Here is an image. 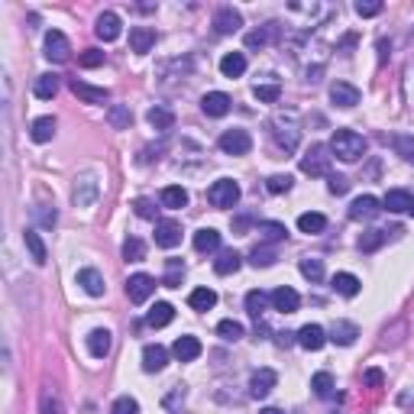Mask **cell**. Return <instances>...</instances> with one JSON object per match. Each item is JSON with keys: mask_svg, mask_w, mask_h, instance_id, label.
<instances>
[{"mask_svg": "<svg viewBox=\"0 0 414 414\" xmlns=\"http://www.w3.org/2000/svg\"><path fill=\"white\" fill-rule=\"evenodd\" d=\"M330 152H334L340 162H356L363 152H366V139L356 133V130H337L334 139H330Z\"/></svg>", "mask_w": 414, "mask_h": 414, "instance_id": "obj_1", "label": "cell"}, {"mask_svg": "<svg viewBox=\"0 0 414 414\" xmlns=\"http://www.w3.org/2000/svg\"><path fill=\"white\" fill-rule=\"evenodd\" d=\"M97 194H101V182H97V172H81L72 182V201L75 207H94Z\"/></svg>", "mask_w": 414, "mask_h": 414, "instance_id": "obj_2", "label": "cell"}, {"mask_svg": "<svg viewBox=\"0 0 414 414\" xmlns=\"http://www.w3.org/2000/svg\"><path fill=\"white\" fill-rule=\"evenodd\" d=\"M207 201L214 207H220V211H227V207H233L239 201V184L233 182V178H217V182L207 188Z\"/></svg>", "mask_w": 414, "mask_h": 414, "instance_id": "obj_3", "label": "cell"}, {"mask_svg": "<svg viewBox=\"0 0 414 414\" xmlns=\"http://www.w3.org/2000/svg\"><path fill=\"white\" fill-rule=\"evenodd\" d=\"M330 146H310L308 152L301 156V172L304 175H327L330 172Z\"/></svg>", "mask_w": 414, "mask_h": 414, "instance_id": "obj_4", "label": "cell"}, {"mask_svg": "<svg viewBox=\"0 0 414 414\" xmlns=\"http://www.w3.org/2000/svg\"><path fill=\"white\" fill-rule=\"evenodd\" d=\"M272 127H275V130H272V133H275V143H279L282 149H285V152H295L298 149V143H301V130L295 127V120H291V117H288V120L279 117Z\"/></svg>", "mask_w": 414, "mask_h": 414, "instance_id": "obj_5", "label": "cell"}, {"mask_svg": "<svg viewBox=\"0 0 414 414\" xmlns=\"http://www.w3.org/2000/svg\"><path fill=\"white\" fill-rule=\"evenodd\" d=\"M152 291H156V279H152V275H146V272H136V275H130V282H127V298H130L133 304L149 301Z\"/></svg>", "mask_w": 414, "mask_h": 414, "instance_id": "obj_6", "label": "cell"}, {"mask_svg": "<svg viewBox=\"0 0 414 414\" xmlns=\"http://www.w3.org/2000/svg\"><path fill=\"white\" fill-rule=\"evenodd\" d=\"M217 146H220L227 156H246V152L253 149V136H249L246 130H227Z\"/></svg>", "mask_w": 414, "mask_h": 414, "instance_id": "obj_7", "label": "cell"}, {"mask_svg": "<svg viewBox=\"0 0 414 414\" xmlns=\"http://www.w3.org/2000/svg\"><path fill=\"white\" fill-rule=\"evenodd\" d=\"M68 56H72V46L65 39V32H58V30L46 32V58L49 62L62 65V62H68Z\"/></svg>", "mask_w": 414, "mask_h": 414, "instance_id": "obj_8", "label": "cell"}, {"mask_svg": "<svg viewBox=\"0 0 414 414\" xmlns=\"http://www.w3.org/2000/svg\"><path fill=\"white\" fill-rule=\"evenodd\" d=\"M330 101H334L337 107H343V111H350V107L359 104V88L350 84V81H334V84H330Z\"/></svg>", "mask_w": 414, "mask_h": 414, "instance_id": "obj_9", "label": "cell"}, {"mask_svg": "<svg viewBox=\"0 0 414 414\" xmlns=\"http://www.w3.org/2000/svg\"><path fill=\"white\" fill-rule=\"evenodd\" d=\"M120 30H123V23H120V16L113 13V10H104V13L97 16V26H94L97 39L113 42V39H120Z\"/></svg>", "mask_w": 414, "mask_h": 414, "instance_id": "obj_10", "label": "cell"}, {"mask_svg": "<svg viewBox=\"0 0 414 414\" xmlns=\"http://www.w3.org/2000/svg\"><path fill=\"white\" fill-rule=\"evenodd\" d=\"M275 382H279L275 369H256L253 379H249V395H253V399H265V395L275 389Z\"/></svg>", "mask_w": 414, "mask_h": 414, "instance_id": "obj_11", "label": "cell"}, {"mask_svg": "<svg viewBox=\"0 0 414 414\" xmlns=\"http://www.w3.org/2000/svg\"><path fill=\"white\" fill-rule=\"evenodd\" d=\"M239 26H243V13L233 7H220L214 13V30L220 32V36H230V32H239Z\"/></svg>", "mask_w": 414, "mask_h": 414, "instance_id": "obj_12", "label": "cell"}, {"mask_svg": "<svg viewBox=\"0 0 414 414\" xmlns=\"http://www.w3.org/2000/svg\"><path fill=\"white\" fill-rule=\"evenodd\" d=\"M68 88H72V94L78 97V101H84V104H107V88H94V84H88V81H78V78H72L68 81Z\"/></svg>", "mask_w": 414, "mask_h": 414, "instance_id": "obj_13", "label": "cell"}, {"mask_svg": "<svg viewBox=\"0 0 414 414\" xmlns=\"http://www.w3.org/2000/svg\"><path fill=\"white\" fill-rule=\"evenodd\" d=\"M156 243L162 249H175L182 243V223L175 220H159L156 223Z\"/></svg>", "mask_w": 414, "mask_h": 414, "instance_id": "obj_14", "label": "cell"}, {"mask_svg": "<svg viewBox=\"0 0 414 414\" xmlns=\"http://www.w3.org/2000/svg\"><path fill=\"white\" fill-rule=\"evenodd\" d=\"M379 204H382V201L372 198V194H359V198L350 204V220H372V217L382 211Z\"/></svg>", "mask_w": 414, "mask_h": 414, "instance_id": "obj_15", "label": "cell"}, {"mask_svg": "<svg viewBox=\"0 0 414 414\" xmlns=\"http://www.w3.org/2000/svg\"><path fill=\"white\" fill-rule=\"evenodd\" d=\"M201 340L198 337H178L175 343H172V356L178 359V363H194V359L201 356Z\"/></svg>", "mask_w": 414, "mask_h": 414, "instance_id": "obj_16", "label": "cell"}, {"mask_svg": "<svg viewBox=\"0 0 414 414\" xmlns=\"http://www.w3.org/2000/svg\"><path fill=\"white\" fill-rule=\"evenodd\" d=\"M324 343H327V330L320 324H304L301 330H298V346H304V350L318 353Z\"/></svg>", "mask_w": 414, "mask_h": 414, "instance_id": "obj_17", "label": "cell"}, {"mask_svg": "<svg viewBox=\"0 0 414 414\" xmlns=\"http://www.w3.org/2000/svg\"><path fill=\"white\" fill-rule=\"evenodd\" d=\"M230 94H223V91H211V94L201 97V111L207 113V117H223V113L230 111Z\"/></svg>", "mask_w": 414, "mask_h": 414, "instance_id": "obj_18", "label": "cell"}, {"mask_svg": "<svg viewBox=\"0 0 414 414\" xmlns=\"http://www.w3.org/2000/svg\"><path fill=\"white\" fill-rule=\"evenodd\" d=\"M269 298H272V304H275V310H282V314H295L298 304H301L298 291H295V288H288V285L275 288V291H272Z\"/></svg>", "mask_w": 414, "mask_h": 414, "instance_id": "obj_19", "label": "cell"}, {"mask_svg": "<svg viewBox=\"0 0 414 414\" xmlns=\"http://www.w3.org/2000/svg\"><path fill=\"white\" fill-rule=\"evenodd\" d=\"M168 366V350L159 346V343H149L143 350V369L146 372H162Z\"/></svg>", "mask_w": 414, "mask_h": 414, "instance_id": "obj_20", "label": "cell"}, {"mask_svg": "<svg viewBox=\"0 0 414 414\" xmlns=\"http://www.w3.org/2000/svg\"><path fill=\"white\" fill-rule=\"evenodd\" d=\"M152 46H156V30H149V26H133L130 30V49L136 56H146Z\"/></svg>", "mask_w": 414, "mask_h": 414, "instance_id": "obj_21", "label": "cell"}, {"mask_svg": "<svg viewBox=\"0 0 414 414\" xmlns=\"http://www.w3.org/2000/svg\"><path fill=\"white\" fill-rule=\"evenodd\" d=\"M75 282H78V285L84 288V291H88L91 298H101L104 291H107V285H104V275H101L97 269H81V272H78V279H75Z\"/></svg>", "mask_w": 414, "mask_h": 414, "instance_id": "obj_22", "label": "cell"}, {"mask_svg": "<svg viewBox=\"0 0 414 414\" xmlns=\"http://www.w3.org/2000/svg\"><path fill=\"white\" fill-rule=\"evenodd\" d=\"M356 337H359V327L353 324V320H337V324L330 327V337H327V340L340 343V346H353Z\"/></svg>", "mask_w": 414, "mask_h": 414, "instance_id": "obj_23", "label": "cell"}, {"mask_svg": "<svg viewBox=\"0 0 414 414\" xmlns=\"http://www.w3.org/2000/svg\"><path fill=\"white\" fill-rule=\"evenodd\" d=\"M172 318H175V308H172L168 301H156V304L149 308V314H146V324L159 330V327H168V324H172Z\"/></svg>", "mask_w": 414, "mask_h": 414, "instance_id": "obj_24", "label": "cell"}, {"mask_svg": "<svg viewBox=\"0 0 414 414\" xmlns=\"http://www.w3.org/2000/svg\"><path fill=\"white\" fill-rule=\"evenodd\" d=\"M88 353L94 359H104L107 353H111V330H104V327H97V330H91L88 334Z\"/></svg>", "mask_w": 414, "mask_h": 414, "instance_id": "obj_25", "label": "cell"}, {"mask_svg": "<svg viewBox=\"0 0 414 414\" xmlns=\"http://www.w3.org/2000/svg\"><path fill=\"white\" fill-rule=\"evenodd\" d=\"M146 120H149L152 130H159V133H168V130L175 127V113L168 111V107H149V113H146Z\"/></svg>", "mask_w": 414, "mask_h": 414, "instance_id": "obj_26", "label": "cell"}, {"mask_svg": "<svg viewBox=\"0 0 414 414\" xmlns=\"http://www.w3.org/2000/svg\"><path fill=\"white\" fill-rule=\"evenodd\" d=\"M330 285H334L337 295H343V298H356V295H359V285H363V282H359L356 275H353V272H337Z\"/></svg>", "mask_w": 414, "mask_h": 414, "instance_id": "obj_27", "label": "cell"}, {"mask_svg": "<svg viewBox=\"0 0 414 414\" xmlns=\"http://www.w3.org/2000/svg\"><path fill=\"white\" fill-rule=\"evenodd\" d=\"M58 75H52V72H46V75H39L36 78V84H32V94L39 97V101H52V97L58 94Z\"/></svg>", "mask_w": 414, "mask_h": 414, "instance_id": "obj_28", "label": "cell"}, {"mask_svg": "<svg viewBox=\"0 0 414 414\" xmlns=\"http://www.w3.org/2000/svg\"><path fill=\"white\" fill-rule=\"evenodd\" d=\"M239 265H243V256H239L237 249H223V253L214 259V272H217V275H233Z\"/></svg>", "mask_w": 414, "mask_h": 414, "instance_id": "obj_29", "label": "cell"}, {"mask_svg": "<svg viewBox=\"0 0 414 414\" xmlns=\"http://www.w3.org/2000/svg\"><path fill=\"white\" fill-rule=\"evenodd\" d=\"M30 136L32 143H49L56 136V117H36L30 127Z\"/></svg>", "mask_w": 414, "mask_h": 414, "instance_id": "obj_30", "label": "cell"}, {"mask_svg": "<svg viewBox=\"0 0 414 414\" xmlns=\"http://www.w3.org/2000/svg\"><path fill=\"white\" fill-rule=\"evenodd\" d=\"M220 72H223V78H239V75L246 72V56L243 52H227L220 58Z\"/></svg>", "mask_w": 414, "mask_h": 414, "instance_id": "obj_31", "label": "cell"}, {"mask_svg": "<svg viewBox=\"0 0 414 414\" xmlns=\"http://www.w3.org/2000/svg\"><path fill=\"white\" fill-rule=\"evenodd\" d=\"M324 227H327V217L318 214V211H308V214L298 217V230L308 233V237H318V233H324Z\"/></svg>", "mask_w": 414, "mask_h": 414, "instance_id": "obj_32", "label": "cell"}, {"mask_svg": "<svg viewBox=\"0 0 414 414\" xmlns=\"http://www.w3.org/2000/svg\"><path fill=\"white\" fill-rule=\"evenodd\" d=\"M382 204L389 207L391 214H405V211H411V204H414V198L408 192H401V188H395V192H389L382 198Z\"/></svg>", "mask_w": 414, "mask_h": 414, "instance_id": "obj_33", "label": "cell"}, {"mask_svg": "<svg viewBox=\"0 0 414 414\" xmlns=\"http://www.w3.org/2000/svg\"><path fill=\"white\" fill-rule=\"evenodd\" d=\"M194 249H198V253H214V249H220V233H217L214 227L198 230L194 233Z\"/></svg>", "mask_w": 414, "mask_h": 414, "instance_id": "obj_34", "label": "cell"}, {"mask_svg": "<svg viewBox=\"0 0 414 414\" xmlns=\"http://www.w3.org/2000/svg\"><path fill=\"white\" fill-rule=\"evenodd\" d=\"M23 243H26V249H30V256L36 259L39 265H46V259H49V249H46V243H42V237L36 230H26L23 233Z\"/></svg>", "mask_w": 414, "mask_h": 414, "instance_id": "obj_35", "label": "cell"}, {"mask_svg": "<svg viewBox=\"0 0 414 414\" xmlns=\"http://www.w3.org/2000/svg\"><path fill=\"white\" fill-rule=\"evenodd\" d=\"M159 198H162V207H172V211L188 204V192H184L182 184H168V188H162Z\"/></svg>", "mask_w": 414, "mask_h": 414, "instance_id": "obj_36", "label": "cell"}, {"mask_svg": "<svg viewBox=\"0 0 414 414\" xmlns=\"http://www.w3.org/2000/svg\"><path fill=\"white\" fill-rule=\"evenodd\" d=\"M188 304H192L194 310H211L217 304V291L214 288H194L192 295H188Z\"/></svg>", "mask_w": 414, "mask_h": 414, "instance_id": "obj_37", "label": "cell"}, {"mask_svg": "<svg viewBox=\"0 0 414 414\" xmlns=\"http://www.w3.org/2000/svg\"><path fill=\"white\" fill-rule=\"evenodd\" d=\"M275 36H279V26H275V23H265L263 30L249 32V36H246V46H249V49H263V46H269Z\"/></svg>", "mask_w": 414, "mask_h": 414, "instance_id": "obj_38", "label": "cell"}, {"mask_svg": "<svg viewBox=\"0 0 414 414\" xmlns=\"http://www.w3.org/2000/svg\"><path fill=\"white\" fill-rule=\"evenodd\" d=\"M182 282H184V263H182V259H168L162 285H165V288H182Z\"/></svg>", "mask_w": 414, "mask_h": 414, "instance_id": "obj_39", "label": "cell"}, {"mask_svg": "<svg viewBox=\"0 0 414 414\" xmlns=\"http://www.w3.org/2000/svg\"><path fill=\"white\" fill-rule=\"evenodd\" d=\"M269 301H272V298L265 295V291H259V288H253V291H249V295H246V310H249V314H253L256 320H259V318H263V314H265V308H269Z\"/></svg>", "mask_w": 414, "mask_h": 414, "instance_id": "obj_40", "label": "cell"}, {"mask_svg": "<svg viewBox=\"0 0 414 414\" xmlns=\"http://www.w3.org/2000/svg\"><path fill=\"white\" fill-rule=\"evenodd\" d=\"M391 146L405 162H414V136L411 133H395L391 136Z\"/></svg>", "mask_w": 414, "mask_h": 414, "instance_id": "obj_41", "label": "cell"}, {"mask_svg": "<svg viewBox=\"0 0 414 414\" xmlns=\"http://www.w3.org/2000/svg\"><path fill=\"white\" fill-rule=\"evenodd\" d=\"M385 239H389V230H366L359 237V249H363V253H375Z\"/></svg>", "mask_w": 414, "mask_h": 414, "instance_id": "obj_42", "label": "cell"}, {"mask_svg": "<svg viewBox=\"0 0 414 414\" xmlns=\"http://www.w3.org/2000/svg\"><path fill=\"white\" fill-rule=\"evenodd\" d=\"M217 334H220V340H227V343H237L239 337L246 334V330H243V324H239V320H220V324H217Z\"/></svg>", "mask_w": 414, "mask_h": 414, "instance_id": "obj_43", "label": "cell"}, {"mask_svg": "<svg viewBox=\"0 0 414 414\" xmlns=\"http://www.w3.org/2000/svg\"><path fill=\"white\" fill-rule=\"evenodd\" d=\"M310 389H314V395H318V399H330V395H334V375H330V372H318L314 379H310Z\"/></svg>", "mask_w": 414, "mask_h": 414, "instance_id": "obj_44", "label": "cell"}, {"mask_svg": "<svg viewBox=\"0 0 414 414\" xmlns=\"http://www.w3.org/2000/svg\"><path fill=\"white\" fill-rule=\"evenodd\" d=\"M111 123H113V130H130V123H133V113H130V107H123V104H113V107H111Z\"/></svg>", "mask_w": 414, "mask_h": 414, "instance_id": "obj_45", "label": "cell"}, {"mask_svg": "<svg viewBox=\"0 0 414 414\" xmlns=\"http://www.w3.org/2000/svg\"><path fill=\"white\" fill-rule=\"evenodd\" d=\"M259 233H263L269 243H279V239H285L288 237V230H285V223H275V220H265V223H259Z\"/></svg>", "mask_w": 414, "mask_h": 414, "instance_id": "obj_46", "label": "cell"}, {"mask_svg": "<svg viewBox=\"0 0 414 414\" xmlns=\"http://www.w3.org/2000/svg\"><path fill=\"white\" fill-rule=\"evenodd\" d=\"M301 275L308 282H320L324 279V263H320V259H310V256L301 259Z\"/></svg>", "mask_w": 414, "mask_h": 414, "instance_id": "obj_47", "label": "cell"}, {"mask_svg": "<svg viewBox=\"0 0 414 414\" xmlns=\"http://www.w3.org/2000/svg\"><path fill=\"white\" fill-rule=\"evenodd\" d=\"M146 256V246H143V239L139 237H130L127 243H123V259H130V263H139Z\"/></svg>", "mask_w": 414, "mask_h": 414, "instance_id": "obj_48", "label": "cell"}, {"mask_svg": "<svg viewBox=\"0 0 414 414\" xmlns=\"http://www.w3.org/2000/svg\"><path fill=\"white\" fill-rule=\"evenodd\" d=\"M39 411L42 414H62V399H58L52 389H46L39 399Z\"/></svg>", "mask_w": 414, "mask_h": 414, "instance_id": "obj_49", "label": "cell"}, {"mask_svg": "<svg viewBox=\"0 0 414 414\" xmlns=\"http://www.w3.org/2000/svg\"><path fill=\"white\" fill-rule=\"evenodd\" d=\"M253 94H256V101H263V104H275L282 97V88L279 84H256L253 88Z\"/></svg>", "mask_w": 414, "mask_h": 414, "instance_id": "obj_50", "label": "cell"}, {"mask_svg": "<svg viewBox=\"0 0 414 414\" xmlns=\"http://www.w3.org/2000/svg\"><path fill=\"white\" fill-rule=\"evenodd\" d=\"M249 263H253L256 269H259V265H263V269H269V265L275 263V253H272V249H265V246H256L253 253H249Z\"/></svg>", "mask_w": 414, "mask_h": 414, "instance_id": "obj_51", "label": "cell"}, {"mask_svg": "<svg viewBox=\"0 0 414 414\" xmlns=\"http://www.w3.org/2000/svg\"><path fill=\"white\" fill-rule=\"evenodd\" d=\"M291 188V175H272L265 178V192L269 194H285Z\"/></svg>", "mask_w": 414, "mask_h": 414, "instance_id": "obj_52", "label": "cell"}, {"mask_svg": "<svg viewBox=\"0 0 414 414\" xmlns=\"http://www.w3.org/2000/svg\"><path fill=\"white\" fill-rule=\"evenodd\" d=\"M111 414H139V401L130 399V395H120V399L113 401Z\"/></svg>", "mask_w": 414, "mask_h": 414, "instance_id": "obj_53", "label": "cell"}, {"mask_svg": "<svg viewBox=\"0 0 414 414\" xmlns=\"http://www.w3.org/2000/svg\"><path fill=\"white\" fill-rule=\"evenodd\" d=\"M78 62L84 65V68H97V65H104V52H97V49H84L78 56Z\"/></svg>", "mask_w": 414, "mask_h": 414, "instance_id": "obj_54", "label": "cell"}, {"mask_svg": "<svg viewBox=\"0 0 414 414\" xmlns=\"http://www.w3.org/2000/svg\"><path fill=\"white\" fill-rule=\"evenodd\" d=\"M327 188H330V194H346V192H350V178L327 175Z\"/></svg>", "mask_w": 414, "mask_h": 414, "instance_id": "obj_55", "label": "cell"}, {"mask_svg": "<svg viewBox=\"0 0 414 414\" xmlns=\"http://www.w3.org/2000/svg\"><path fill=\"white\" fill-rule=\"evenodd\" d=\"M356 13L359 16H379V13H382V4H379V0H359Z\"/></svg>", "mask_w": 414, "mask_h": 414, "instance_id": "obj_56", "label": "cell"}, {"mask_svg": "<svg viewBox=\"0 0 414 414\" xmlns=\"http://www.w3.org/2000/svg\"><path fill=\"white\" fill-rule=\"evenodd\" d=\"M401 88H405V101L414 107V65L405 68V78H401Z\"/></svg>", "mask_w": 414, "mask_h": 414, "instance_id": "obj_57", "label": "cell"}, {"mask_svg": "<svg viewBox=\"0 0 414 414\" xmlns=\"http://www.w3.org/2000/svg\"><path fill=\"white\" fill-rule=\"evenodd\" d=\"M133 207H136V214H139V217H146V220H156V207H152V201L139 198Z\"/></svg>", "mask_w": 414, "mask_h": 414, "instance_id": "obj_58", "label": "cell"}, {"mask_svg": "<svg viewBox=\"0 0 414 414\" xmlns=\"http://www.w3.org/2000/svg\"><path fill=\"white\" fill-rule=\"evenodd\" d=\"M36 220H39L42 227H56L58 217H56V211H42V207H39V211H36Z\"/></svg>", "mask_w": 414, "mask_h": 414, "instance_id": "obj_59", "label": "cell"}, {"mask_svg": "<svg viewBox=\"0 0 414 414\" xmlns=\"http://www.w3.org/2000/svg\"><path fill=\"white\" fill-rule=\"evenodd\" d=\"M366 385H382V372H379V369H369V372H366Z\"/></svg>", "mask_w": 414, "mask_h": 414, "instance_id": "obj_60", "label": "cell"}, {"mask_svg": "<svg viewBox=\"0 0 414 414\" xmlns=\"http://www.w3.org/2000/svg\"><path fill=\"white\" fill-rule=\"evenodd\" d=\"M259 414H285V411H279V408H263Z\"/></svg>", "mask_w": 414, "mask_h": 414, "instance_id": "obj_61", "label": "cell"}, {"mask_svg": "<svg viewBox=\"0 0 414 414\" xmlns=\"http://www.w3.org/2000/svg\"><path fill=\"white\" fill-rule=\"evenodd\" d=\"M411 214H414V204H411Z\"/></svg>", "mask_w": 414, "mask_h": 414, "instance_id": "obj_62", "label": "cell"}, {"mask_svg": "<svg viewBox=\"0 0 414 414\" xmlns=\"http://www.w3.org/2000/svg\"><path fill=\"white\" fill-rule=\"evenodd\" d=\"M411 36H414V32H411Z\"/></svg>", "mask_w": 414, "mask_h": 414, "instance_id": "obj_63", "label": "cell"}]
</instances>
